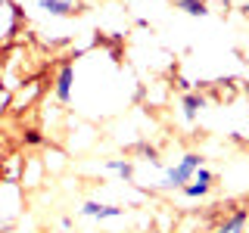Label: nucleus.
Instances as JSON below:
<instances>
[{
  "label": "nucleus",
  "instance_id": "19",
  "mask_svg": "<svg viewBox=\"0 0 249 233\" xmlns=\"http://www.w3.org/2000/svg\"><path fill=\"white\" fill-rule=\"evenodd\" d=\"M0 3H6V0H0Z\"/></svg>",
  "mask_w": 249,
  "mask_h": 233
},
{
  "label": "nucleus",
  "instance_id": "4",
  "mask_svg": "<svg viewBox=\"0 0 249 233\" xmlns=\"http://www.w3.org/2000/svg\"><path fill=\"white\" fill-rule=\"evenodd\" d=\"M212 190H215V171L202 165V168L193 171V177L181 186V196L184 199H206Z\"/></svg>",
  "mask_w": 249,
  "mask_h": 233
},
{
  "label": "nucleus",
  "instance_id": "7",
  "mask_svg": "<svg viewBox=\"0 0 249 233\" xmlns=\"http://www.w3.org/2000/svg\"><path fill=\"white\" fill-rule=\"evenodd\" d=\"M41 90H44V81L41 78H35V81H22L19 87L13 90V100H10V109L13 112H22V106H31L37 97H41Z\"/></svg>",
  "mask_w": 249,
  "mask_h": 233
},
{
  "label": "nucleus",
  "instance_id": "8",
  "mask_svg": "<svg viewBox=\"0 0 249 233\" xmlns=\"http://www.w3.org/2000/svg\"><path fill=\"white\" fill-rule=\"evenodd\" d=\"M44 162L37 159V155H25V165H22V177H19V186H25V190H37V186L44 183Z\"/></svg>",
  "mask_w": 249,
  "mask_h": 233
},
{
  "label": "nucleus",
  "instance_id": "6",
  "mask_svg": "<svg viewBox=\"0 0 249 233\" xmlns=\"http://www.w3.org/2000/svg\"><path fill=\"white\" fill-rule=\"evenodd\" d=\"M209 106V100L202 97V93L196 90H187L181 93V100H178V109H181V118L187 124H193V121H199V115H202V109Z\"/></svg>",
  "mask_w": 249,
  "mask_h": 233
},
{
  "label": "nucleus",
  "instance_id": "3",
  "mask_svg": "<svg viewBox=\"0 0 249 233\" xmlns=\"http://www.w3.org/2000/svg\"><path fill=\"white\" fill-rule=\"evenodd\" d=\"M78 215L90 217V221H122L128 215L124 205H115V202H100V199H88L78 205Z\"/></svg>",
  "mask_w": 249,
  "mask_h": 233
},
{
  "label": "nucleus",
  "instance_id": "9",
  "mask_svg": "<svg viewBox=\"0 0 249 233\" xmlns=\"http://www.w3.org/2000/svg\"><path fill=\"white\" fill-rule=\"evenodd\" d=\"M37 10L50 19H69L78 13V0H37Z\"/></svg>",
  "mask_w": 249,
  "mask_h": 233
},
{
  "label": "nucleus",
  "instance_id": "18",
  "mask_svg": "<svg viewBox=\"0 0 249 233\" xmlns=\"http://www.w3.org/2000/svg\"><path fill=\"white\" fill-rule=\"evenodd\" d=\"M0 81H3V68H0Z\"/></svg>",
  "mask_w": 249,
  "mask_h": 233
},
{
  "label": "nucleus",
  "instance_id": "13",
  "mask_svg": "<svg viewBox=\"0 0 249 233\" xmlns=\"http://www.w3.org/2000/svg\"><path fill=\"white\" fill-rule=\"evenodd\" d=\"M44 168L47 171H62L66 168V152L59 150V146H47V152H44Z\"/></svg>",
  "mask_w": 249,
  "mask_h": 233
},
{
  "label": "nucleus",
  "instance_id": "1",
  "mask_svg": "<svg viewBox=\"0 0 249 233\" xmlns=\"http://www.w3.org/2000/svg\"><path fill=\"white\" fill-rule=\"evenodd\" d=\"M206 165V159H202V152H184L178 162H171V165L162 168V177H159V190H168V193H181V186L193 177V171Z\"/></svg>",
  "mask_w": 249,
  "mask_h": 233
},
{
  "label": "nucleus",
  "instance_id": "5",
  "mask_svg": "<svg viewBox=\"0 0 249 233\" xmlns=\"http://www.w3.org/2000/svg\"><path fill=\"white\" fill-rule=\"evenodd\" d=\"M100 171H106V174H115L122 183H134L137 181V162L128 159V155H115V159H106Z\"/></svg>",
  "mask_w": 249,
  "mask_h": 233
},
{
  "label": "nucleus",
  "instance_id": "11",
  "mask_svg": "<svg viewBox=\"0 0 249 233\" xmlns=\"http://www.w3.org/2000/svg\"><path fill=\"white\" fill-rule=\"evenodd\" d=\"M22 165H25V155H19V152H10V155L3 159V165H0V181L19 183V177H22Z\"/></svg>",
  "mask_w": 249,
  "mask_h": 233
},
{
  "label": "nucleus",
  "instance_id": "15",
  "mask_svg": "<svg viewBox=\"0 0 249 233\" xmlns=\"http://www.w3.org/2000/svg\"><path fill=\"white\" fill-rule=\"evenodd\" d=\"M22 140H25L28 146H47V137L41 134V131H35V128L25 131V137H22Z\"/></svg>",
  "mask_w": 249,
  "mask_h": 233
},
{
  "label": "nucleus",
  "instance_id": "12",
  "mask_svg": "<svg viewBox=\"0 0 249 233\" xmlns=\"http://www.w3.org/2000/svg\"><path fill=\"white\" fill-rule=\"evenodd\" d=\"M175 10H181L184 16H190V19H206V16L212 13L206 0H175Z\"/></svg>",
  "mask_w": 249,
  "mask_h": 233
},
{
  "label": "nucleus",
  "instance_id": "2",
  "mask_svg": "<svg viewBox=\"0 0 249 233\" xmlns=\"http://www.w3.org/2000/svg\"><path fill=\"white\" fill-rule=\"evenodd\" d=\"M75 72H78V68H75V62L72 59H69V62H62V66L56 68V75H53V100H56V103L59 106H69V103H72V100H75Z\"/></svg>",
  "mask_w": 249,
  "mask_h": 233
},
{
  "label": "nucleus",
  "instance_id": "14",
  "mask_svg": "<svg viewBox=\"0 0 249 233\" xmlns=\"http://www.w3.org/2000/svg\"><path fill=\"white\" fill-rule=\"evenodd\" d=\"M131 152H137L143 162H150V165H162V159H159V150H156L153 143H134L131 146Z\"/></svg>",
  "mask_w": 249,
  "mask_h": 233
},
{
  "label": "nucleus",
  "instance_id": "10",
  "mask_svg": "<svg viewBox=\"0 0 249 233\" xmlns=\"http://www.w3.org/2000/svg\"><path fill=\"white\" fill-rule=\"evenodd\" d=\"M246 224H249V208H233V212L215 227V233H243Z\"/></svg>",
  "mask_w": 249,
  "mask_h": 233
},
{
  "label": "nucleus",
  "instance_id": "17",
  "mask_svg": "<svg viewBox=\"0 0 249 233\" xmlns=\"http://www.w3.org/2000/svg\"><path fill=\"white\" fill-rule=\"evenodd\" d=\"M240 13H243L246 19H249V0H243V3H240Z\"/></svg>",
  "mask_w": 249,
  "mask_h": 233
},
{
  "label": "nucleus",
  "instance_id": "16",
  "mask_svg": "<svg viewBox=\"0 0 249 233\" xmlns=\"http://www.w3.org/2000/svg\"><path fill=\"white\" fill-rule=\"evenodd\" d=\"M59 227L62 230H72V217H59Z\"/></svg>",
  "mask_w": 249,
  "mask_h": 233
}]
</instances>
